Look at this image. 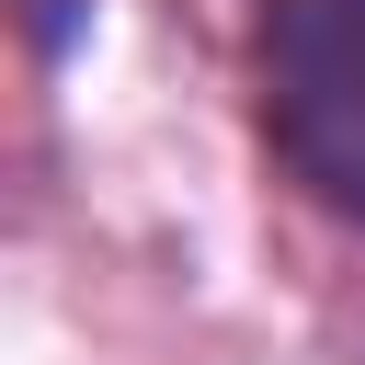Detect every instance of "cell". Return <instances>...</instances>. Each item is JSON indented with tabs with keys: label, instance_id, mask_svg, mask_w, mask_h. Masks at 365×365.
Here are the masks:
<instances>
[{
	"label": "cell",
	"instance_id": "1",
	"mask_svg": "<svg viewBox=\"0 0 365 365\" xmlns=\"http://www.w3.org/2000/svg\"><path fill=\"white\" fill-rule=\"evenodd\" d=\"M251 125L319 217L365 228V0L251 11Z\"/></svg>",
	"mask_w": 365,
	"mask_h": 365
},
{
	"label": "cell",
	"instance_id": "2",
	"mask_svg": "<svg viewBox=\"0 0 365 365\" xmlns=\"http://www.w3.org/2000/svg\"><path fill=\"white\" fill-rule=\"evenodd\" d=\"M11 34H23V57H34V68H57V57L91 34V0H11Z\"/></svg>",
	"mask_w": 365,
	"mask_h": 365
}]
</instances>
